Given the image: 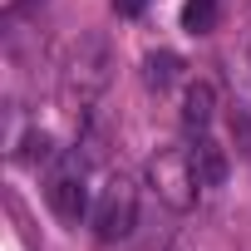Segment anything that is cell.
Here are the masks:
<instances>
[{
  "mask_svg": "<svg viewBox=\"0 0 251 251\" xmlns=\"http://www.w3.org/2000/svg\"><path fill=\"white\" fill-rule=\"evenodd\" d=\"M113 10H118L123 20H138V15L148 10V0H113Z\"/></svg>",
  "mask_w": 251,
  "mask_h": 251,
  "instance_id": "30bf717a",
  "label": "cell"
},
{
  "mask_svg": "<svg viewBox=\"0 0 251 251\" xmlns=\"http://www.w3.org/2000/svg\"><path fill=\"white\" fill-rule=\"evenodd\" d=\"M20 158H25V163H54V138L35 128V133L25 138V148H20Z\"/></svg>",
  "mask_w": 251,
  "mask_h": 251,
  "instance_id": "9c48e42d",
  "label": "cell"
},
{
  "mask_svg": "<svg viewBox=\"0 0 251 251\" xmlns=\"http://www.w3.org/2000/svg\"><path fill=\"white\" fill-rule=\"evenodd\" d=\"M148 182L173 212H187L197 202V187H202L192 173V148H158L148 158Z\"/></svg>",
  "mask_w": 251,
  "mask_h": 251,
  "instance_id": "7a4b0ae2",
  "label": "cell"
},
{
  "mask_svg": "<svg viewBox=\"0 0 251 251\" xmlns=\"http://www.w3.org/2000/svg\"><path fill=\"white\" fill-rule=\"evenodd\" d=\"M192 173H197L202 187H222V182H226V153H222V143H212L207 133H197V143H192Z\"/></svg>",
  "mask_w": 251,
  "mask_h": 251,
  "instance_id": "8992f818",
  "label": "cell"
},
{
  "mask_svg": "<svg viewBox=\"0 0 251 251\" xmlns=\"http://www.w3.org/2000/svg\"><path fill=\"white\" fill-rule=\"evenodd\" d=\"M45 202L50 212L64 222V226H79L84 212H89V187H84V158L79 153H64L45 182Z\"/></svg>",
  "mask_w": 251,
  "mask_h": 251,
  "instance_id": "277c9868",
  "label": "cell"
},
{
  "mask_svg": "<svg viewBox=\"0 0 251 251\" xmlns=\"http://www.w3.org/2000/svg\"><path fill=\"white\" fill-rule=\"evenodd\" d=\"M113 79V54H108V40L103 35H84L74 50H69V64H64V99L74 108H89Z\"/></svg>",
  "mask_w": 251,
  "mask_h": 251,
  "instance_id": "6da1fadb",
  "label": "cell"
},
{
  "mask_svg": "<svg viewBox=\"0 0 251 251\" xmlns=\"http://www.w3.org/2000/svg\"><path fill=\"white\" fill-rule=\"evenodd\" d=\"M182 30L187 35H212L217 30V0H187L182 5Z\"/></svg>",
  "mask_w": 251,
  "mask_h": 251,
  "instance_id": "ba28073f",
  "label": "cell"
},
{
  "mask_svg": "<svg viewBox=\"0 0 251 251\" xmlns=\"http://www.w3.org/2000/svg\"><path fill=\"white\" fill-rule=\"evenodd\" d=\"M212 113H217V89L207 79H192L182 94V128L187 133H207L212 128Z\"/></svg>",
  "mask_w": 251,
  "mask_h": 251,
  "instance_id": "5b68a950",
  "label": "cell"
},
{
  "mask_svg": "<svg viewBox=\"0 0 251 251\" xmlns=\"http://www.w3.org/2000/svg\"><path fill=\"white\" fill-rule=\"evenodd\" d=\"M133 226H138V187L128 173H113L94 197V231L103 241H123Z\"/></svg>",
  "mask_w": 251,
  "mask_h": 251,
  "instance_id": "3957f363",
  "label": "cell"
},
{
  "mask_svg": "<svg viewBox=\"0 0 251 251\" xmlns=\"http://www.w3.org/2000/svg\"><path fill=\"white\" fill-rule=\"evenodd\" d=\"M177 79H182V59H177L173 50H153V54L143 59V84H148L153 94H168Z\"/></svg>",
  "mask_w": 251,
  "mask_h": 251,
  "instance_id": "52a82bcc",
  "label": "cell"
}]
</instances>
